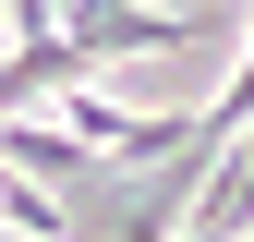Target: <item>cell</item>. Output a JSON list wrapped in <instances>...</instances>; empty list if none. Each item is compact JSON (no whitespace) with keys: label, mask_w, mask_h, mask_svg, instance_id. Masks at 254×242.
<instances>
[{"label":"cell","mask_w":254,"mask_h":242,"mask_svg":"<svg viewBox=\"0 0 254 242\" xmlns=\"http://www.w3.org/2000/svg\"><path fill=\"white\" fill-rule=\"evenodd\" d=\"M61 37H73L85 60H157V49L218 37V12H157V0H73V12H61Z\"/></svg>","instance_id":"obj_1"}]
</instances>
